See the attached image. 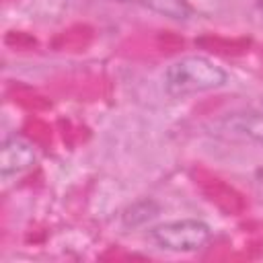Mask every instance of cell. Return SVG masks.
Listing matches in <instances>:
<instances>
[{
    "instance_id": "obj_1",
    "label": "cell",
    "mask_w": 263,
    "mask_h": 263,
    "mask_svg": "<svg viewBox=\"0 0 263 263\" xmlns=\"http://www.w3.org/2000/svg\"><path fill=\"white\" fill-rule=\"evenodd\" d=\"M226 72L203 55H189L171 64L164 72V88L171 97H187L226 84Z\"/></svg>"
},
{
    "instance_id": "obj_2",
    "label": "cell",
    "mask_w": 263,
    "mask_h": 263,
    "mask_svg": "<svg viewBox=\"0 0 263 263\" xmlns=\"http://www.w3.org/2000/svg\"><path fill=\"white\" fill-rule=\"evenodd\" d=\"M212 236V230L201 220H173L162 222L150 230V238L166 251L191 253L201 249Z\"/></svg>"
},
{
    "instance_id": "obj_3",
    "label": "cell",
    "mask_w": 263,
    "mask_h": 263,
    "mask_svg": "<svg viewBox=\"0 0 263 263\" xmlns=\"http://www.w3.org/2000/svg\"><path fill=\"white\" fill-rule=\"evenodd\" d=\"M35 162V148L21 136H10L2 144V156H0V171L2 179H10L12 175H21Z\"/></svg>"
},
{
    "instance_id": "obj_4",
    "label": "cell",
    "mask_w": 263,
    "mask_h": 263,
    "mask_svg": "<svg viewBox=\"0 0 263 263\" xmlns=\"http://www.w3.org/2000/svg\"><path fill=\"white\" fill-rule=\"evenodd\" d=\"M119 2H132L175 21H185L191 14V8L185 0H119Z\"/></svg>"
},
{
    "instance_id": "obj_5",
    "label": "cell",
    "mask_w": 263,
    "mask_h": 263,
    "mask_svg": "<svg viewBox=\"0 0 263 263\" xmlns=\"http://www.w3.org/2000/svg\"><path fill=\"white\" fill-rule=\"evenodd\" d=\"M226 125L232 132L263 144V113H238L232 115L226 121Z\"/></svg>"
},
{
    "instance_id": "obj_6",
    "label": "cell",
    "mask_w": 263,
    "mask_h": 263,
    "mask_svg": "<svg viewBox=\"0 0 263 263\" xmlns=\"http://www.w3.org/2000/svg\"><path fill=\"white\" fill-rule=\"evenodd\" d=\"M259 8H261V12H263V0H259Z\"/></svg>"
}]
</instances>
